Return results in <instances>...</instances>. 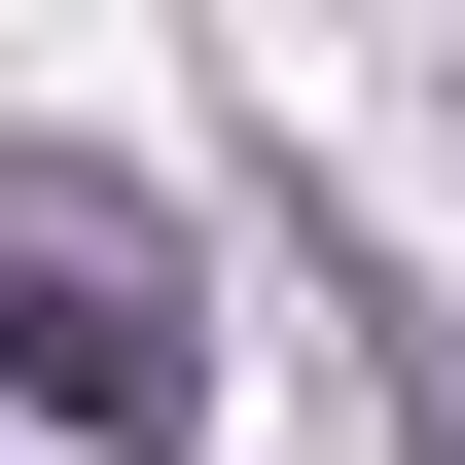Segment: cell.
Here are the masks:
<instances>
[{"instance_id": "obj_1", "label": "cell", "mask_w": 465, "mask_h": 465, "mask_svg": "<svg viewBox=\"0 0 465 465\" xmlns=\"http://www.w3.org/2000/svg\"><path fill=\"white\" fill-rule=\"evenodd\" d=\"M0 430H72V465L215 430V215L143 143H0Z\"/></svg>"}]
</instances>
